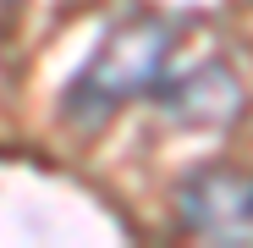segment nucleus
I'll return each mask as SVG.
<instances>
[{
	"label": "nucleus",
	"mask_w": 253,
	"mask_h": 248,
	"mask_svg": "<svg viewBox=\"0 0 253 248\" xmlns=\"http://www.w3.org/2000/svg\"><path fill=\"white\" fill-rule=\"evenodd\" d=\"M6 6H17V0H6Z\"/></svg>",
	"instance_id": "4"
},
{
	"label": "nucleus",
	"mask_w": 253,
	"mask_h": 248,
	"mask_svg": "<svg viewBox=\"0 0 253 248\" xmlns=\"http://www.w3.org/2000/svg\"><path fill=\"white\" fill-rule=\"evenodd\" d=\"M154 105L165 121H176V127H198V133H215V127H231L242 116L248 94L242 83L231 77V66L220 61H204V66H187V72H171L154 89Z\"/></svg>",
	"instance_id": "3"
},
{
	"label": "nucleus",
	"mask_w": 253,
	"mask_h": 248,
	"mask_svg": "<svg viewBox=\"0 0 253 248\" xmlns=\"http://www.w3.org/2000/svg\"><path fill=\"white\" fill-rule=\"evenodd\" d=\"M171 45H176V33L165 17H121L94 45V55L77 66L61 105L77 121L116 116L126 99H143L171 77Z\"/></svg>",
	"instance_id": "1"
},
{
	"label": "nucleus",
	"mask_w": 253,
	"mask_h": 248,
	"mask_svg": "<svg viewBox=\"0 0 253 248\" xmlns=\"http://www.w3.org/2000/svg\"><path fill=\"white\" fill-rule=\"evenodd\" d=\"M182 226L209 243H253V177L231 165H204L176 188Z\"/></svg>",
	"instance_id": "2"
}]
</instances>
